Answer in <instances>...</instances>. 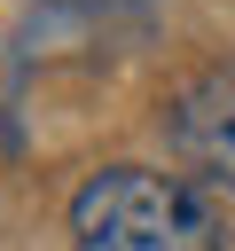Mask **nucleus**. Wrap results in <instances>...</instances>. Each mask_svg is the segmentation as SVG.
Segmentation results:
<instances>
[{
    "instance_id": "2",
    "label": "nucleus",
    "mask_w": 235,
    "mask_h": 251,
    "mask_svg": "<svg viewBox=\"0 0 235 251\" xmlns=\"http://www.w3.org/2000/svg\"><path fill=\"white\" fill-rule=\"evenodd\" d=\"M164 141H172V157H180L188 180L235 188V63H204L188 86H172Z\"/></svg>"
},
{
    "instance_id": "1",
    "label": "nucleus",
    "mask_w": 235,
    "mask_h": 251,
    "mask_svg": "<svg viewBox=\"0 0 235 251\" xmlns=\"http://www.w3.org/2000/svg\"><path fill=\"white\" fill-rule=\"evenodd\" d=\"M70 251H227V220L188 173L102 165L70 196Z\"/></svg>"
}]
</instances>
